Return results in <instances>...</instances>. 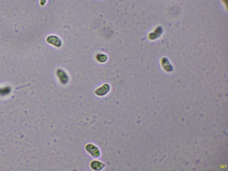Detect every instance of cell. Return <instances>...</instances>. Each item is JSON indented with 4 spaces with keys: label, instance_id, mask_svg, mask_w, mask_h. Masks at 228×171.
I'll return each mask as SVG.
<instances>
[{
    "label": "cell",
    "instance_id": "cell-1",
    "mask_svg": "<svg viewBox=\"0 0 228 171\" xmlns=\"http://www.w3.org/2000/svg\"><path fill=\"white\" fill-rule=\"evenodd\" d=\"M49 42L53 44L57 47H59L61 45V41L56 36H51L47 39Z\"/></svg>",
    "mask_w": 228,
    "mask_h": 171
}]
</instances>
